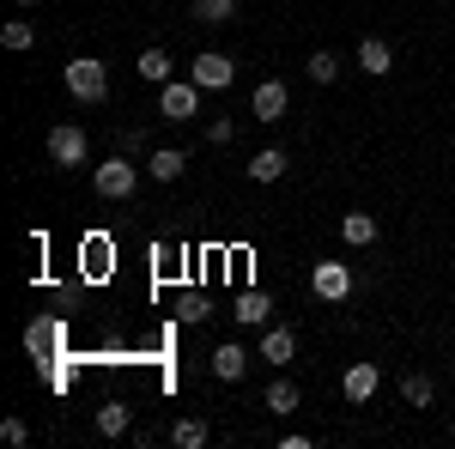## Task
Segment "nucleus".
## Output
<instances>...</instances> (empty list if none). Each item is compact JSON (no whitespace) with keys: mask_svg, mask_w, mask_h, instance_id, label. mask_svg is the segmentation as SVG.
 <instances>
[{"mask_svg":"<svg viewBox=\"0 0 455 449\" xmlns=\"http://www.w3.org/2000/svg\"><path fill=\"white\" fill-rule=\"evenodd\" d=\"M255 358H267L274 371H285V365L298 358V334H291L285 322H267V328H261V346H255Z\"/></svg>","mask_w":455,"mask_h":449,"instance_id":"1a4fd4ad","label":"nucleus"},{"mask_svg":"<svg viewBox=\"0 0 455 449\" xmlns=\"http://www.w3.org/2000/svg\"><path fill=\"white\" fill-rule=\"evenodd\" d=\"M12 6H36V0H12Z\"/></svg>","mask_w":455,"mask_h":449,"instance_id":"c85d7f7f","label":"nucleus"},{"mask_svg":"<svg viewBox=\"0 0 455 449\" xmlns=\"http://www.w3.org/2000/svg\"><path fill=\"white\" fill-rule=\"evenodd\" d=\"M261 407H267L274 419H291L298 407H304V395H298V382H291V377H274V382H267V395H261Z\"/></svg>","mask_w":455,"mask_h":449,"instance_id":"f8f14e48","label":"nucleus"},{"mask_svg":"<svg viewBox=\"0 0 455 449\" xmlns=\"http://www.w3.org/2000/svg\"><path fill=\"white\" fill-rule=\"evenodd\" d=\"M304 73H310L315 85H334V79H340V55H334V49H315L310 61H304Z\"/></svg>","mask_w":455,"mask_h":449,"instance_id":"412c9836","label":"nucleus"},{"mask_svg":"<svg viewBox=\"0 0 455 449\" xmlns=\"http://www.w3.org/2000/svg\"><path fill=\"white\" fill-rule=\"evenodd\" d=\"M231 316H237L243 328H267V316H274V298H267V292H237V298H231Z\"/></svg>","mask_w":455,"mask_h":449,"instance_id":"ddd939ff","label":"nucleus"},{"mask_svg":"<svg viewBox=\"0 0 455 449\" xmlns=\"http://www.w3.org/2000/svg\"><path fill=\"white\" fill-rule=\"evenodd\" d=\"M134 73H140L146 85H171V79H176L171 49H140V61H134Z\"/></svg>","mask_w":455,"mask_h":449,"instance_id":"dca6fc26","label":"nucleus"},{"mask_svg":"<svg viewBox=\"0 0 455 449\" xmlns=\"http://www.w3.org/2000/svg\"><path fill=\"white\" fill-rule=\"evenodd\" d=\"M358 68L371 73V79H383V73H395V49H388L383 36H364L358 43Z\"/></svg>","mask_w":455,"mask_h":449,"instance_id":"f3484780","label":"nucleus"},{"mask_svg":"<svg viewBox=\"0 0 455 449\" xmlns=\"http://www.w3.org/2000/svg\"><path fill=\"white\" fill-rule=\"evenodd\" d=\"M340 237H347L352 249H371V243H377V212H347V219H340Z\"/></svg>","mask_w":455,"mask_h":449,"instance_id":"6ab92c4d","label":"nucleus"},{"mask_svg":"<svg viewBox=\"0 0 455 449\" xmlns=\"http://www.w3.org/2000/svg\"><path fill=\"white\" fill-rule=\"evenodd\" d=\"M61 79H68V92L79 98V104H104L109 98V68L98 61V55H73L68 68H61Z\"/></svg>","mask_w":455,"mask_h":449,"instance_id":"f03ea898","label":"nucleus"},{"mask_svg":"<svg viewBox=\"0 0 455 449\" xmlns=\"http://www.w3.org/2000/svg\"><path fill=\"white\" fill-rule=\"evenodd\" d=\"M182 171H188V152L182 146H152L146 152V176L152 182H182Z\"/></svg>","mask_w":455,"mask_h":449,"instance_id":"9d476101","label":"nucleus"},{"mask_svg":"<svg viewBox=\"0 0 455 449\" xmlns=\"http://www.w3.org/2000/svg\"><path fill=\"white\" fill-rule=\"evenodd\" d=\"M285 164H291V158H285L280 146H261V152L249 158V182H280V176H285Z\"/></svg>","mask_w":455,"mask_h":449,"instance_id":"a211bd4d","label":"nucleus"},{"mask_svg":"<svg viewBox=\"0 0 455 449\" xmlns=\"http://www.w3.org/2000/svg\"><path fill=\"white\" fill-rule=\"evenodd\" d=\"M128 431V401H104L98 407V437H122Z\"/></svg>","mask_w":455,"mask_h":449,"instance_id":"5701e85b","label":"nucleus"},{"mask_svg":"<svg viewBox=\"0 0 455 449\" xmlns=\"http://www.w3.org/2000/svg\"><path fill=\"white\" fill-rule=\"evenodd\" d=\"M401 401H407V407H431V401H437V389H431V377H419V371H407V377H401Z\"/></svg>","mask_w":455,"mask_h":449,"instance_id":"4be33fe9","label":"nucleus"},{"mask_svg":"<svg viewBox=\"0 0 455 449\" xmlns=\"http://www.w3.org/2000/svg\"><path fill=\"white\" fill-rule=\"evenodd\" d=\"M207 437H212V425H207L201 413L171 419V444H176V449H207Z\"/></svg>","mask_w":455,"mask_h":449,"instance_id":"2eb2a0df","label":"nucleus"},{"mask_svg":"<svg viewBox=\"0 0 455 449\" xmlns=\"http://www.w3.org/2000/svg\"><path fill=\"white\" fill-rule=\"evenodd\" d=\"M352 285H358V279H352L347 261H315V268H310V292L322 298V304H347Z\"/></svg>","mask_w":455,"mask_h":449,"instance_id":"423d86ee","label":"nucleus"},{"mask_svg":"<svg viewBox=\"0 0 455 449\" xmlns=\"http://www.w3.org/2000/svg\"><path fill=\"white\" fill-rule=\"evenodd\" d=\"M0 437H6L12 449H25V444H31V431H25V419H0Z\"/></svg>","mask_w":455,"mask_h":449,"instance_id":"bb28decb","label":"nucleus"},{"mask_svg":"<svg viewBox=\"0 0 455 449\" xmlns=\"http://www.w3.org/2000/svg\"><path fill=\"white\" fill-rule=\"evenodd\" d=\"M25 352H31V358H61V352H68V322H61V316L31 322V328H25Z\"/></svg>","mask_w":455,"mask_h":449,"instance_id":"0eeeda50","label":"nucleus"},{"mask_svg":"<svg viewBox=\"0 0 455 449\" xmlns=\"http://www.w3.org/2000/svg\"><path fill=\"white\" fill-rule=\"evenodd\" d=\"M237 134H243V128H237L231 116H212L207 122V146H237Z\"/></svg>","mask_w":455,"mask_h":449,"instance_id":"a878e982","label":"nucleus"},{"mask_svg":"<svg viewBox=\"0 0 455 449\" xmlns=\"http://www.w3.org/2000/svg\"><path fill=\"white\" fill-rule=\"evenodd\" d=\"M195 19L201 25H231L237 19V0H195Z\"/></svg>","mask_w":455,"mask_h":449,"instance_id":"b1692460","label":"nucleus"},{"mask_svg":"<svg viewBox=\"0 0 455 449\" xmlns=\"http://www.w3.org/2000/svg\"><path fill=\"white\" fill-rule=\"evenodd\" d=\"M188 79H195L201 92H225V85L237 79V61H231L225 49H201V55L188 61Z\"/></svg>","mask_w":455,"mask_h":449,"instance_id":"39448f33","label":"nucleus"},{"mask_svg":"<svg viewBox=\"0 0 455 449\" xmlns=\"http://www.w3.org/2000/svg\"><path fill=\"white\" fill-rule=\"evenodd\" d=\"M207 298H201V292H188V298H182V322H207Z\"/></svg>","mask_w":455,"mask_h":449,"instance_id":"cd10ccee","label":"nucleus"},{"mask_svg":"<svg viewBox=\"0 0 455 449\" xmlns=\"http://www.w3.org/2000/svg\"><path fill=\"white\" fill-rule=\"evenodd\" d=\"M85 158H92V140H85V128H79V122L49 128V164H55V171H79Z\"/></svg>","mask_w":455,"mask_h":449,"instance_id":"7ed1b4c3","label":"nucleus"},{"mask_svg":"<svg viewBox=\"0 0 455 449\" xmlns=\"http://www.w3.org/2000/svg\"><path fill=\"white\" fill-rule=\"evenodd\" d=\"M285 109H291V85H285V79H261V85L249 92V116H255V122H280Z\"/></svg>","mask_w":455,"mask_h":449,"instance_id":"6e6552de","label":"nucleus"},{"mask_svg":"<svg viewBox=\"0 0 455 449\" xmlns=\"http://www.w3.org/2000/svg\"><path fill=\"white\" fill-rule=\"evenodd\" d=\"M158 116H164V122H195V116H201V85H195V79L158 85Z\"/></svg>","mask_w":455,"mask_h":449,"instance_id":"20e7f679","label":"nucleus"},{"mask_svg":"<svg viewBox=\"0 0 455 449\" xmlns=\"http://www.w3.org/2000/svg\"><path fill=\"white\" fill-rule=\"evenodd\" d=\"M116 152H128V158H140V164H146V152H152L146 128H122V134H116Z\"/></svg>","mask_w":455,"mask_h":449,"instance_id":"393cba45","label":"nucleus"},{"mask_svg":"<svg viewBox=\"0 0 455 449\" xmlns=\"http://www.w3.org/2000/svg\"><path fill=\"white\" fill-rule=\"evenodd\" d=\"M243 371H249V352L237 341H219V346H212V377H219V382H237Z\"/></svg>","mask_w":455,"mask_h":449,"instance_id":"4468645a","label":"nucleus"},{"mask_svg":"<svg viewBox=\"0 0 455 449\" xmlns=\"http://www.w3.org/2000/svg\"><path fill=\"white\" fill-rule=\"evenodd\" d=\"M377 365H371V358H364V365H352L347 377H340V395H347L352 407H364V401H377Z\"/></svg>","mask_w":455,"mask_h":449,"instance_id":"9b49d317","label":"nucleus"},{"mask_svg":"<svg viewBox=\"0 0 455 449\" xmlns=\"http://www.w3.org/2000/svg\"><path fill=\"white\" fill-rule=\"evenodd\" d=\"M92 188H98L104 201H134V188H140V158H128V152L104 158V164L92 171Z\"/></svg>","mask_w":455,"mask_h":449,"instance_id":"f257e3e1","label":"nucleus"},{"mask_svg":"<svg viewBox=\"0 0 455 449\" xmlns=\"http://www.w3.org/2000/svg\"><path fill=\"white\" fill-rule=\"evenodd\" d=\"M0 49H12V55L36 49V25L31 19H6V25H0Z\"/></svg>","mask_w":455,"mask_h":449,"instance_id":"aec40b11","label":"nucleus"}]
</instances>
